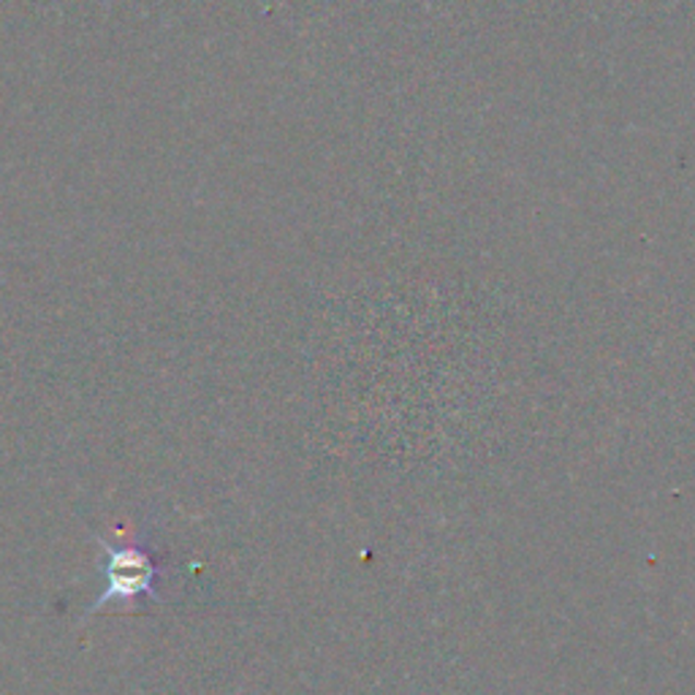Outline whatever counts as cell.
<instances>
[{"label": "cell", "mask_w": 695, "mask_h": 695, "mask_svg": "<svg viewBox=\"0 0 695 695\" xmlns=\"http://www.w3.org/2000/svg\"><path fill=\"white\" fill-rule=\"evenodd\" d=\"M101 547V560H98V589L96 600L85 609L87 616L98 614L107 606H131L136 600H155L160 603V579H164V568L158 565L155 554L147 547V532L139 536L133 543H115L107 538H98Z\"/></svg>", "instance_id": "6da1fadb"}]
</instances>
